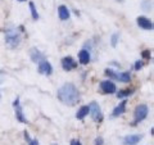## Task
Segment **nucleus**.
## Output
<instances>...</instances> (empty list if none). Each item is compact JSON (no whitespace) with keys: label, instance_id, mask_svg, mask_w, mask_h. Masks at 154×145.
<instances>
[{"label":"nucleus","instance_id":"obj_1","mask_svg":"<svg viewBox=\"0 0 154 145\" xmlns=\"http://www.w3.org/2000/svg\"><path fill=\"white\" fill-rule=\"evenodd\" d=\"M57 98L59 99L66 105H75L76 103H79L80 100V91L76 88L73 84L67 82L63 86H60L57 91Z\"/></svg>","mask_w":154,"mask_h":145},{"label":"nucleus","instance_id":"obj_2","mask_svg":"<svg viewBox=\"0 0 154 145\" xmlns=\"http://www.w3.org/2000/svg\"><path fill=\"white\" fill-rule=\"evenodd\" d=\"M22 32L23 27L21 26V31H18V28H9L5 31V44L11 49H16L19 46L22 40Z\"/></svg>","mask_w":154,"mask_h":145},{"label":"nucleus","instance_id":"obj_3","mask_svg":"<svg viewBox=\"0 0 154 145\" xmlns=\"http://www.w3.org/2000/svg\"><path fill=\"white\" fill-rule=\"evenodd\" d=\"M148 113H149V108L146 104H139L136 108H135V112H134V121H132V126H136L137 123H140L141 121H144L148 117Z\"/></svg>","mask_w":154,"mask_h":145},{"label":"nucleus","instance_id":"obj_4","mask_svg":"<svg viewBox=\"0 0 154 145\" xmlns=\"http://www.w3.org/2000/svg\"><path fill=\"white\" fill-rule=\"evenodd\" d=\"M89 114L91 116V118L95 122L100 123L103 121V113H102V108H100V105L96 103V101H91L90 105H89Z\"/></svg>","mask_w":154,"mask_h":145},{"label":"nucleus","instance_id":"obj_5","mask_svg":"<svg viewBox=\"0 0 154 145\" xmlns=\"http://www.w3.org/2000/svg\"><path fill=\"white\" fill-rule=\"evenodd\" d=\"M13 108H14V110H16V118L19 121V122L21 123H28V119L26 118V116L23 114L21 103H19V98H16V100L13 101Z\"/></svg>","mask_w":154,"mask_h":145},{"label":"nucleus","instance_id":"obj_6","mask_svg":"<svg viewBox=\"0 0 154 145\" xmlns=\"http://www.w3.org/2000/svg\"><path fill=\"white\" fill-rule=\"evenodd\" d=\"M37 71H38V73H41V75L50 76L53 73V67L46 59H42L37 63Z\"/></svg>","mask_w":154,"mask_h":145},{"label":"nucleus","instance_id":"obj_7","mask_svg":"<svg viewBox=\"0 0 154 145\" xmlns=\"http://www.w3.org/2000/svg\"><path fill=\"white\" fill-rule=\"evenodd\" d=\"M100 90H102L103 94H114L117 91L114 82H112L110 80H105L100 82Z\"/></svg>","mask_w":154,"mask_h":145},{"label":"nucleus","instance_id":"obj_8","mask_svg":"<svg viewBox=\"0 0 154 145\" xmlns=\"http://www.w3.org/2000/svg\"><path fill=\"white\" fill-rule=\"evenodd\" d=\"M60 63H62V68H63L64 71H67V72L77 68V62L72 57H64Z\"/></svg>","mask_w":154,"mask_h":145},{"label":"nucleus","instance_id":"obj_9","mask_svg":"<svg viewBox=\"0 0 154 145\" xmlns=\"http://www.w3.org/2000/svg\"><path fill=\"white\" fill-rule=\"evenodd\" d=\"M136 23H137V26L139 27H141L143 30H146V31H152L153 30V22H152V19H149L146 17H137L136 18Z\"/></svg>","mask_w":154,"mask_h":145},{"label":"nucleus","instance_id":"obj_10","mask_svg":"<svg viewBox=\"0 0 154 145\" xmlns=\"http://www.w3.org/2000/svg\"><path fill=\"white\" fill-rule=\"evenodd\" d=\"M30 58H31V60L33 62V63H38L40 60L46 59L44 53H41L37 48H31L30 49Z\"/></svg>","mask_w":154,"mask_h":145},{"label":"nucleus","instance_id":"obj_11","mask_svg":"<svg viewBox=\"0 0 154 145\" xmlns=\"http://www.w3.org/2000/svg\"><path fill=\"white\" fill-rule=\"evenodd\" d=\"M141 139H143V135H127V136L123 137L122 143L123 145H136Z\"/></svg>","mask_w":154,"mask_h":145},{"label":"nucleus","instance_id":"obj_12","mask_svg":"<svg viewBox=\"0 0 154 145\" xmlns=\"http://www.w3.org/2000/svg\"><path fill=\"white\" fill-rule=\"evenodd\" d=\"M58 17H59L60 21H68L69 17H71L69 9L66 5H59L58 7Z\"/></svg>","mask_w":154,"mask_h":145},{"label":"nucleus","instance_id":"obj_13","mask_svg":"<svg viewBox=\"0 0 154 145\" xmlns=\"http://www.w3.org/2000/svg\"><path fill=\"white\" fill-rule=\"evenodd\" d=\"M126 104H127V100H122L121 103L113 109L112 117L116 118V117H118V116H121V114H123L125 112H126Z\"/></svg>","mask_w":154,"mask_h":145},{"label":"nucleus","instance_id":"obj_14","mask_svg":"<svg viewBox=\"0 0 154 145\" xmlns=\"http://www.w3.org/2000/svg\"><path fill=\"white\" fill-rule=\"evenodd\" d=\"M90 59H91V57H90V51L89 50H86V49L80 50V53H79V60H80L81 64L90 63Z\"/></svg>","mask_w":154,"mask_h":145},{"label":"nucleus","instance_id":"obj_15","mask_svg":"<svg viewBox=\"0 0 154 145\" xmlns=\"http://www.w3.org/2000/svg\"><path fill=\"white\" fill-rule=\"evenodd\" d=\"M119 82H123V84H127L131 80V73L130 72H121V73H116V79Z\"/></svg>","mask_w":154,"mask_h":145},{"label":"nucleus","instance_id":"obj_16","mask_svg":"<svg viewBox=\"0 0 154 145\" xmlns=\"http://www.w3.org/2000/svg\"><path fill=\"white\" fill-rule=\"evenodd\" d=\"M89 105H82V107H81L80 109H79V112L76 113V118L77 119H84L86 116L89 114Z\"/></svg>","mask_w":154,"mask_h":145},{"label":"nucleus","instance_id":"obj_17","mask_svg":"<svg viewBox=\"0 0 154 145\" xmlns=\"http://www.w3.org/2000/svg\"><path fill=\"white\" fill-rule=\"evenodd\" d=\"M30 12H31V17H32L33 21H38V18H40V16H38L37 9H36L35 4H33L32 2H30Z\"/></svg>","mask_w":154,"mask_h":145},{"label":"nucleus","instance_id":"obj_18","mask_svg":"<svg viewBox=\"0 0 154 145\" xmlns=\"http://www.w3.org/2000/svg\"><path fill=\"white\" fill-rule=\"evenodd\" d=\"M134 93V90L131 89H126V90H121L117 93V98L118 99H122V98H127V96H131Z\"/></svg>","mask_w":154,"mask_h":145},{"label":"nucleus","instance_id":"obj_19","mask_svg":"<svg viewBox=\"0 0 154 145\" xmlns=\"http://www.w3.org/2000/svg\"><path fill=\"white\" fill-rule=\"evenodd\" d=\"M25 139L27 140L28 145H38V141H37V140H36V139H31L27 131H25Z\"/></svg>","mask_w":154,"mask_h":145},{"label":"nucleus","instance_id":"obj_20","mask_svg":"<svg viewBox=\"0 0 154 145\" xmlns=\"http://www.w3.org/2000/svg\"><path fill=\"white\" fill-rule=\"evenodd\" d=\"M118 39H119V35H118V33H113L112 37H110V45H112L113 48L117 46V44H118Z\"/></svg>","mask_w":154,"mask_h":145},{"label":"nucleus","instance_id":"obj_21","mask_svg":"<svg viewBox=\"0 0 154 145\" xmlns=\"http://www.w3.org/2000/svg\"><path fill=\"white\" fill-rule=\"evenodd\" d=\"M143 66H144L143 60H136V62H135V66H134V69L135 71H140L143 68Z\"/></svg>","mask_w":154,"mask_h":145},{"label":"nucleus","instance_id":"obj_22","mask_svg":"<svg viewBox=\"0 0 154 145\" xmlns=\"http://www.w3.org/2000/svg\"><path fill=\"white\" fill-rule=\"evenodd\" d=\"M141 55H143V58H144V59H150V58H152L150 50H144V51L141 53Z\"/></svg>","mask_w":154,"mask_h":145},{"label":"nucleus","instance_id":"obj_23","mask_svg":"<svg viewBox=\"0 0 154 145\" xmlns=\"http://www.w3.org/2000/svg\"><path fill=\"white\" fill-rule=\"evenodd\" d=\"M141 7H143V9H144V11H149V9H150L152 8V5H148V0H144V2H143V4H141Z\"/></svg>","mask_w":154,"mask_h":145},{"label":"nucleus","instance_id":"obj_24","mask_svg":"<svg viewBox=\"0 0 154 145\" xmlns=\"http://www.w3.org/2000/svg\"><path fill=\"white\" fill-rule=\"evenodd\" d=\"M104 144V139L102 136H98L95 139V145H103Z\"/></svg>","mask_w":154,"mask_h":145},{"label":"nucleus","instance_id":"obj_25","mask_svg":"<svg viewBox=\"0 0 154 145\" xmlns=\"http://www.w3.org/2000/svg\"><path fill=\"white\" fill-rule=\"evenodd\" d=\"M69 145H82V144H81L80 140L73 139V140H71V144H69Z\"/></svg>","mask_w":154,"mask_h":145},{"label":"nucleus","instance_id":"obj_26","mask_svg":"<svg viewBox=\"0 0 154 145\" xmlns=\"http://www.w3.org/2000/svg\"><path fill=\"white\" fill-rule=\"evenodd\" d=\"M117 2H119V3H123V0H117Z\"/></svg>","mask_w":154,"mask_h":145},{"label":"nucleus","instance_id":"obj_27","mask_svg":"<svg viewBox=\"0 0 154 145\" xmlns=\"http://www.w3.org/2000/svg\"><path fill=\"white\" fill-rule=\"evenodd\" d=\"M18 2H26V0H18Z\"/></svg>","mask_w":154,"mask_h":145},{"label":"nucleus","instance_id":"obj_28","mask_svg":"<svg viewBox=\"0 0 154 145\" xmlns=\"http://www.w3.org/2000/svg\"><path fill=\"white\" fill-rule=\"evenodd\" d=\"M51 145H57V144H51Z\"/></svg>","mask_w":154,"mask_h":145}]
</instances>
